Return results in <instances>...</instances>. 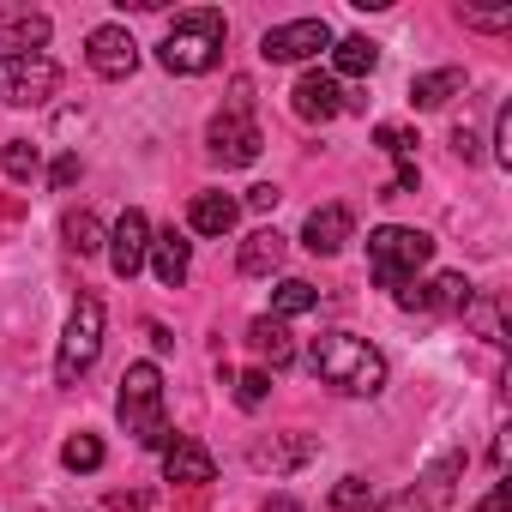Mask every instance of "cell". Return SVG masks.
I'll use <instances>...</instances> for the list:
<instances>
[{
    "mask_svg": "<svg viewBox=\"0 0 512 512\" xmlns=\"http://www.w3.org/2000/svg\"><path fill=\"white\" fill-rule=\"evenodd\" d=\"M506 506H512V482H494V494H488L476 512H506Z\"/></svg>",
    "mask_w": 512,
    "mask_h": 512,
    "instance_id": "cell-37",
    "label": "cell"
},
{
    "mask_svg": "<svg viewBox=\"0 0 512 512\" xmlns=\"http://www.w3.org/2000/svg\"><path fill=\"white\" fill-rule=\"evenodd\" d=\"M308 368H314L332 392H344V398H380V392H386V356H380L368 338H356V332H326V338H314Z\"/></svg>",
    "mask_w": 512,
    "mask_h": 512,
    "instance_id": "cell-1",
    "label": "cell"
},
{
    "mask_svg": "<svg viewBox=\"0 0 512 512\" xmlns=\"http://www.w3.org/2000/svg\"><path fill=\"white\" fill-rule=\"evenodd\" d=\"M223 386H235V404H241V410H260V404L272 398V374H266V368H253V374H229V368H223Z\"/></svg>",
    "mask_w": 512,
    "mask_h": 512,
    "instance_id": "cell-28",
    "label": "cell"
},
{
    "mask_svg": "<svg viewBox=\"0 0 512 512\" xmlns=\"http://www.w3.org/2000/svg\"><path fill=\"white\" fill-rule=\"evenodd\" d=\"M61 464H67V470H103V440H97V434H73V440L61 446Z\"/></svg>",
    "mask_w": 512,
    "mask_h": 512,
    "instance_id": "cell-30",
    "label": "cell"
},
{
    "mask_svg": "<svg viewBox=\"0 0 512 512\" xmlns=\"http://www.w3.org/2000/svg\"><path fill=\"white\" fill-rule=\"evenodd\" d=\"M223 37H229L223 13H211V7L175 13V25H169L163 43H157V61H163V73H175V79H205V73H217V61H223Z\"/></svg>",
    "mask_w": 512,
    "mask_h": 512,
    "instance_id": "cell-2",
    "label": "cell"
},
{
    "mask_svg": "<svg viewBox=\"0 0 512 512\" xmlns=\"http://www.w3.org/2000/svg\"><path fill=\"white\" fill-rule=\"evenodd\" d=\"M476 296V284L464 272H440L428 284H404L398 290V308L404 314H464V302Z\"/></svg>",
    "mask_w": 512,
    "mask_h": 512,
    "instance_id": "cell-11",
    "label": "cell"
},
{
    "mask_svg": "<svg viewBox=\"0 0 512 512\" xmlns=\"http://www.w3.org/2000/svg\"><path fill=\"white\" fill-rule=\"evenodd\" d=\"M308 308H320V290H314L308 278H284V284L272 290V320H296V314H308Z\"/></svg>",
    "mask_w": 512,
    "mask_h": 512,
    "instance_id": "cell-26",
    "label": "cell"
},
{
    "mask_svg": "<svg viewBox=\"0 0 512 512\" xmlns=\"http://www.w3.org/2000/svg\"><path fill=\"white\" fill-rule=\"evenodd\" d=\"M151 350H157V356H169V350H175V338H169L163 326H151Z\"/></svg>",
    "mask_w": 512,
    "mask_h": 512,
    "instance_id": "cell-39",
    "label": "cell"
},
{
    "mask_svg": "<svg viewBox=\"0 0 512 512\" xmlns=\"http://www.w3.org/2000/svg\"><path fill=\"white\" fill-rule=\"evenodd\" d=\"M380 506V494L368 488V476H344V482H332V494L320 500V512H374Z\"/></svg>",
    "mask_w": 512,
    "mask_h": 512,
    "instance_id": "cell-25",
    "label": "cell"
},
{
    "mask_svg": "<svg viewBox=\"0 0 512 512\" xmlns=\"http://www.w3.org/2000/svg\"><path fill=\"white\" fill-rule=\"evenodd\" d=\"M374 145H380L386 157H398V163H416V145H422V139H416L410 127H374Z\"/></svg>",
    "mask_w": 512,
    "mask_h": 512,
    "instance_id": "cell-31",
    "label": "cell"
},
{
    "mask_svg": "<svg viewBox=\"0 0 512 512\" xmlns=\"http://www.w3.org/2000/svg\"><path fill=\"white\" fill-rule=\"evenodd\" d=\"M464 476V452H446V458H434V470L410 488V494H398V500H380L374 512H446V500H452V482Z\"/></svg>",
    "mask_w": 512,
    "mask_h": 512,
    "instance_id": "cell-9",
    "label": "cell"
},
{
    "mask_svg": "<svg viewBox=\"0 0 512 512\" xmlns=\"http://www.w3.org/2000/svg\"><path fill=\"white\" fill-rule=\"evenodd\" d=\"M314 452H320L314 434H296V440H253V446H247V464L260 470V476H290V470H302Z\"/></svg>",
    "mask_w": 512,
    "mask_h": 512,
    "instance_id": "cell-16",
    "label": "cell"
},
{
    "mask_svg": "<svg viewBox=\"0 0 512 512\" xmlns=\"http://www.w3.org/2000/svg\"><path fill=\"white\" fill-rule=\"evenodd\" d=\"M103 356V302L97 296H79L73 314H67V332H61V350H55V386H79Z\"/></svg>",
    "mask_w": 512,
    "mask_h": 512,
    "instance_id": "cell-6",
    "label": "cell"
},
{
    "mask_svg": "<svg viewBox=\"0 0 512 512\" xmlns=\"http://www.w3.org/2000/svg\"><path fill=\"white\" fill-rule=\"evenodd\" d=\"M103 247H109V272H115V278H139V272H145V253H151V217L127 205V211L115 217V229H109Z\"/></svg>",
    "mask_w": 512,
    "mask_h": 512,
    "instance_id": "cell-10",
    "label": "cell"
},
{
    "mask_svg": "<svg viewBox=\"0 0 512 512\" xmlns=\"http://www.w3.org/2000/svg\"><path fill=\"white\" fill-rule=\"evenodd\" d=\"M458 19L470 31H506L512 25V7H458Z\"/></svg>",
    "mask_w": 512,
    "mask_h": 512,
    "instance_id": "cell-32",
    "label": "cell"
},
{
    "mask_svg": "<svg viewBox=\"0 0 512 512\" xmlns=\"http://www.w3.org/2000/svg\"><path fill=\"white\" fill-rule=\"evenodd\" d=\"M61 91V67L49 55H0V103L7 109H43Z\"/></svg>",
    "mask_w": 512,
    "mask_h": 512,
    "instance_id": "cell-7",
    "label": "cell"
},
{
    "mask_svg": "<svg viewBox=\"0 0 512 512\" xmlns=\"http://www.w3.org/2000/svg\"><path fill=\"white\" fill-rule=\"evenodd\" d=\"M494 163H500V169H512V103H500V109H494Z\"/></svg>",
    "mask_w": 512,
    "mask_h": 512,
    "instance_id": "cell-33",
    "label": "cell"
},
{
    "mask_svg": "<svg viewBox=\"0 0 512 512\" xmlns=\"http://www.w3.org/2000/svg\"><path fill=\"white\" fill-rule=\"evenodd\" d=\"M320 49H332V25L326 19H290V25H272L260 37V55L272 67H296V61H314Z\"/></svg>",
    "mask_w": 512,
    "mask_h": 512,
    "instance_id": "cell-8",
    "label": "cell"
},
{
    "mask_svg": "<svg viewBox=\"0 0 512 512\" xmlns=\"http://www.w3.org/2000/svg\"><path fill=\"white\" fill-rule=\"evenodd\" d=\"M253 85L247 79H235L229 85V103L211 115V127H205V145H211V157L223 163V169H241V163H253V157H260V127H253Z\"/></svg>",
    "mask_w": 512,
    "mask_h": 512,
    "instance_id": "cell-5",
    "label": "cell"
},
{
    "mask_svg": "<svg viewBox=\"0 0 512 512\" xmlns=\"http://www.w3.org/2000/svg\"><path fill=\"white\" fill-rule=\"evenodd\" d=\"M278 199H284V187H272V181L247 187V211H278Z\"/></svg>",
    "mask_w": 512,
    "mask_h": 512,
    "instance_id": "cell-35",
    "label": "cell"
},
{
    "mask_svg": "<svg viewBox=\"0 0 512 512\" xmlns=\"http://www.w3.org/2000/svg\"><path fill=\"white\" fill-rule=\"evenodd\" d=\"M37 145L31 139H7V151H0V169H7V181H31L37 175Z\"/></svg>",
    "mask_w": 512,
    "mask_h": 512,
    "instance_id": "cell-29",
    "label": "cell"
},
{
    "mask_svg": "<svg viewBox=\"0 0 512 512\" xmlns=\"http://www.w3.org/2000/svg\"><path fill=\"white\" fill-rule=\"evenodd\" d=\"M464 320H470L494 350H506V320H500V302H494V296H470V302H464Z\"/></svg>",
    "mask_w": 512,
    "mask_h": 512,
    "instance_id": "cell-27",
    "label": "cell"
},
{
    "mask_svg": "<svg viewBox=\"0 0 512 512\" xmlns=\"http://www.w3.org/2000/svg\"><path fill=\"white\" fill-rule=\"evenodd\" d=\"M452 151H458L464 163H476V157H482V145H476V133H470V127H452Z\"/></svg>",
    "mask_w": 512,
    "mask_h": 512,
    "instance_id": "cell-36",
    "label": "cell"
},
{
    "mask_svg": "<svg viewBox=\"0 0 512 512\" xmlns=\"http://www.w3.org/2000/svg\"><path fill=\"white\" fill-rule=\"evenodd\" d=\"M109 506H115V512H145V494H115Z\"/></svg>",
    "mask_w": 512,
    "mask_h": 512,
    "instance_id": "cell-38",
    "label": "cell"
},
{
    "mask_svg": "<svg viewBox=\"0 0 512 512\" xmlns=\"http://www.w3.org/2000/svg\"><path fill=\"white\" fill-rule=\"evenodd\" d=\"M284 235L278 229H253L247 241H241V253H235V266H241V278H272L278 266H284Z\"/></svg>",
    "mask_w": 512,
    "mask_h": 512,
    "instance_id": "cell-19",
    "label": "cell"
},
{
    "mask_svg": "<svg viewBox=\"0 0 512 512\" xmlns=\"http://www.w3.org/2000/svg\"><path fill=\"white\" fill-rule=\"evenodd\" d=\"M434 260V235L428 229H410V223H380L368 229V278L380 290H404L416 284V272Z\"/></svg>",
    "mask_w": 512,
    "mask_h": 512,
    "instance_id": "cell-4",
    "label": "cell"
},
{
    "mask_svg": "<svg viewBox=\"0 0 512 512\" xmlns=\"http://www.w3.org/2000/svg\"><path fill=\"white\" fill-rule=\"evenodd\" d=\"M464 91V67H440V73H416L410 79V103L416 109H446Z\"/></svg>",
    "mask_w": 512,
    "mask_h": 512,
    "instance_id": "cell-23",
    "label": "cell"
},
{
    "mask_svg": "<svg viewBox=\"0 0 512 512\" xmlns=\"http://www.w3.org/2000/svg\"><path fill=\"white\" fill-rule=\"evenodd\" d=\"M85 61H91L97 79H133V67H139V43H133L127 25H97V31L85 37Z\"/></svg>",
    "mask_w": 512,
    "mask_h": 512,
    "instance_id": "cell-12",
    "label": "cell"
},
{
    "mask_svg": "<svg viewBox=\"0 0 512 512\" xmlns=\"http://www.w3.org/2000/svg\"><path fill=\"white\" fill-rule=\"evenodd\" d=\"M61 235H67V247L79 253V260H91V253H103V241H109V229L91 217V211H67L61 217Z\"/></svg>",
    "mask_w": 512,
    "mask_h": 512,
    "instance_id": "cell-24",
    "label": "cell"
},
{
    "mask_svg": "<svg viewBox=\"0 0 512 512\" xmlns=\"http://www.w3.org/2000/svg\"><path fill=\"white\" fill-rule=\"evenodd\" d=\"M49 37H55L49 13H7L0 19V55H43Z\"/></svg>",
    "mask_w": 512,
    "mask_h": 512,
    "instance_id": "cell-18",
    "label": "cell"
},
{
    "mask_svg": "<svg viewBox=\"0 0 512 512\" xmlns=\"http://www.w3.org/2000/svg\"><path fill=\"white\" fill-rule=\"evenodd\" d=\"M290 109H296L302 121H332V115L350 109V97H344V85H338L332 73H302L296 91H290Z\"/></svg>",
    "mask_w": 512,
    "mask_h": 512,
    "instance_id": "cell-14",
    "label": "cell"
},
{
    "mask_svg": "<svg viewBox=\"0 0 512 512\" xmlns=\"http://www.w3.org/2000/svg\"><path fill=\"white\" fill-rule=\"evenodd\" d=\"M187 223H193V235H229L241 223V199H229V193H193Z\"/></svg>",
    "mask_w": 512,
    "mask_h": 512,
    "instance_id": "cell-21",
    "label": "cell"
},
{
    "mask_svg": "<svg viewBox=\"0 0 512 512\" xmlns=\"http://www.w3.org/2000/svg\"><path fill=\"white\" fill-rule=\"evenodd\" d=\"M163 476H169V482L199 488V482H211V476H217V458H211L193 434H169V446H163Z\"/></svg>",
    "mask_w": 512,
    "mask_h": 512,
    "instance_id": "cell-17",
    "label": "cell"
},
{
    "mask_svg": "<svg viewBox=\"0 0 512 512\" xmlns=\"http://www.w3.org/2000/svg\"><path fill=\"white\" fill-rule=\"evenodd\" d=\"M145 266L157 272V284L163 290H181L187 284V272H193V241L169 223V229H151V253H145Z\"/></svg>",
    "mask_w": 512,
    "mask_h": 512,
    "instance_id": "cell-13",
    "label": "cell"
},
{
    "mask_svg": "<svg viewBox=\"0 0 512 512\" xmlns=\"http://www.w3.org/2000/svg\"><path fill=\"white\" fill-rule=\"evenodd\" d=\"M247 350L260 356V362H272V368H290V362H296L290 326H284V320H272V314H260V320H247Z\"/></svg>",
    "mask_w": 512,
    "mask_h": 512,
    "instance_id": "cell-20",
    "label": "cell"
},
{
    "mask_svg": "<svg viewBox=\"0 0 512 512\" xmlns=\"http://www.w3.org/2000/svg\"><path fill=\"white\" fill-rule=\"evenodd\" d=\"M356 235V217H350V205H314L308 211V223H302V247L308 253H344V241Z\"/></svg>",
    "mask_w": 512,
    "mask_h": 512,
    "instance_id": "cell-15",
    "label": "cell"
},
{
    "mask_svg": "<svg viewBox=\"0 0 512 512\" xmlns=\"http://www.w3.org/2000/svg\"><path fill=\"white\" fill-rule=\"evenodd\" d=\"M115 422H121L145 452H163V446H169V416H163V374H157V362H133V368L121 374Z\"/></svg>",
    "mask_w": 512,
    "mask_h": 512,
    "instance_id": "cell-3",
    "label": "cell"
},
{
    "mask_svg": "<svg viewBox=\"0 0 512 512\" xmlns=\"http://www.w3.org/2000/svg\"><path fill=\"white\" fill-rule=\"evenodd\" d=\"M79 175H85V163H79V151H67V157H55V169H49V187H55V193H67Z\"/></svg>",
    "mask_w": 512,
    "mask_h": 512,
    "instance_id": "cell-34",
    "label": "cell"
},
{
    "mask_svg": "<svg viewBox=\"0 0 512 512\" xmlns=\"http://www.w3.org/2000/svg\"><path fill=\"white\" fill-rule=\"evenodd\" d=\"M332 79H368L374 67H380V43H368V37H332Z\"/></svg>",
    "mask_w": 512,
    "mask_h": 512,
    "instance_id": "cell-22",
    "label": "cell"
}]
</instances>
